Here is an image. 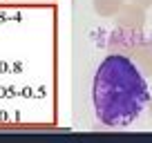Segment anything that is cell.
Returning <instances> with one entry per match:
<instances>
[{
  "label": "cell",
  "mask_w": 152,
  "mask_h": 143,
  "mask_svg": "<svg viewBox=\"0 0 152 143\" xmlns=\"http://www.w3.org/2000/svg\"><path fill=\"white\" fill-rule=\"evenodd\" d=\"M150 101V90L139 67L123 54L101 61L92 81L94 114L107 128H128L141 116Z\"/></svg>",
  "instance_id": "6da1fadb"
}]
</instances>
